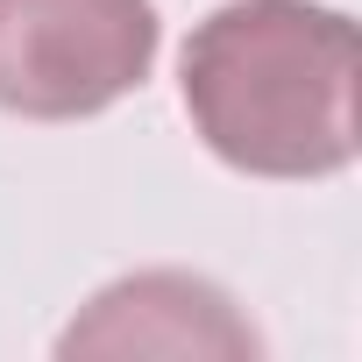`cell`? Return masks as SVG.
Returning <instances> with one entry per match:
<instances>
[{
	"label": "cell",
	"mask_w": 362,
	"mask_h": 362,
	"mask_svg": "<svg viewBox=\"0 0 362 362\" xmlns=\"http://www.w3.org/2000/svg\"><path fill=\"white\" fill-rule=\"evenodd\" d=\"M199 142L249 177H334L355 163V22L320 0H228L177 57Z\"/></svg>",
	"instance_id": "6da1fadb"
},
{
	"label": "cell",
	"mask_w": 362,
	"mask_h": 362,
	"mask_svg": "<svg viewBox=\"0 0 362 362\" xmlns=\"http://www.w3.org/2000/svg\"><path fill=\"white\" fill-rule=\"evenodd\" d=\"M156 43V0H0V107L22 121L107 114L149 78Z\"/></svg>",
	"instance_id": "7a4b0ae2"
},
{
	"label": "cell",
	"mask_w": 362,
	"mask_h": 362,
	"mask_svg": "<svg viewBox=\"0 0 362 362\" xmlns=\"http://www.w3.org/2000/svg\"><path fill=\"white\" fill-rule=\"evenodd\" d=\"M263 334L235 298L185 270H142L107 284L64 334L57 355H256Z\"/></svg>",
	"instance_id": "3957f363"
}]
</instances>
